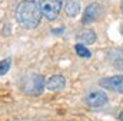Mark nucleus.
<instances>
[{
	"instance_id": "nucleus-1",
	"label": "nucleus",
	"mask_w": 123,
	"mask_h": 121,
	"mask_svg": "<svg viewBox=\"0 0 123 121\" xmlns=\"http://www.w3.org/2000/svg\"><path fill=\"white\" fill-rule=\"evenodd\" d=\"M16 19L17 22L25 26L26 29H34L42 19V10L39 3H36L34 0H23L17 4L16 7Z\"/></svg>"
},
{
	"instance_id": "nucleus-2",
	"label": "nucleus",
	"mask_w": 123,
	"mask_h": 121,
	"mask_svg": "<svg viewBox=\"0 0 123 121\" xmlns=\"http://www.w3.org/2000/svg\"><path fill=\"white\" fill-rule=\"evenodd\" d=\"M42 15L47 20H55L62 12L63 0H39Z\"/></svg>"
},
{
	"instance_id": "nucleus-3",
	"label": "nucleus",
	"mask_w": 123,
	"mask_h": 121,
	"mask_svg": "<svg viewBox=\"0 0 123 121\" xmlns=\"http://www.w3.org/2000/svg\"><path fill=\"white\" fill-rule=\"evenodd\" d=\"M44 87H46L44 78H43L42 75H39V74H31L30 76L26 78L23 90H25V92H26L27 95L34 97V95H40Z\"/></svg>"
},
{
	"instance_id": "nucleus-4",
	"label": "nucleus",
	"mask_w": 123,
	"mask_h": 121,
	"mask_svg": "<svg viewBox=\"0 0 123 121\" xmlns=\"http://www.w3.org/2000/svg\"><path fill=\"white\" fill-rule=\"evenodd\" d=\"M99 84H100V87H103L109 91L123 94V75H115V76L103 78L99 81Z\"/></svg>"
},
{
	"instance_id": "nucleus-5",
	"label": "nucleus",
	"mask_w": 123,
	"mask_h": 121,
	"mask_svg": "<svg viewBox=\"0 0 123 121\" xmlns=\"http://www.w3.org/2000/svg\"><path fill=\"white\" fill-rule=\"evenodd\" d=\"M106 102H107V95L103 91H90L86 95V104L92 108L103 107Z\"/></svg>"
},
{
	"instance_id": "nucleus-6",
	"label": "nucleus",
	"mask_w": 123,
	"mask_h": 121,
	"mask_svg": "<svg viewBox=\"0 0 123 121\" xmlns=\"http://www.w3.org/2000/svg\"><path fill=\"white\" fill-rule=\"evenodd\" d=\"M102 13V7L97 3H92L86 7L83 16H82V22L83 23H92L93 20H96Z\"/></svg>"
},
{
	"instance_id": "nucleus-7",
	"label": "nucleus",
	"mask_w": 123,
	"mask_h": 121,
	"mask_svg": "<svg viewBox=\"0 0 123 121\" xmlns=\"http://www.w3.org/2000/svg\"><path fill=\"white\" fill-rule=\"evenodd\" d=\"M64 85H66V79L62 75H53L46 82V88L49 91H60L64 88Z\"/></svg>"
},
{
	"instance_id": "nucleus-8",
	"label": "nucleus",
	"mask_w": 123,
	"mask_h": 121,
	"mask_svg": "<svg viewBox=\"0 0 123 121\" xmlns=\"http://www.w3.org/2000/svg\"><path fill=\"white\" fill-rule=\"evenodd\" d=\"M64 10H66V15H67L69 17L77 16L79 12H80V1H79V0H67Z\"/></svg>"
},
{
	"instance_id": "nucleus-9",
	"label": "nucleus",
	"mask_w": 123,
	"mask_h": 121,
	"mask_svg": "<svg viewBox=\"0 0 123 121\" xmlns=\"http://www.w3.org/2000/svg\"><path fill=\"white\" fill-rule=\"evenodd\" d=\"M77 39L83 43V45H89V43H94L96 42V33L93 30H83L77 35Z\"/></svg>"
},
{
	"instance_id": "nucleus-10",
	"label": "nucleus",
	"mask_w": 123,
	"mask_h": 121,
	"mask_svg": "<svg viewBox=\"0 0 123 121\" xmlns=\"http://www.w3.org/2000/svg\"><path fill=\"white\" fill-rule=\"evenodd\" d=\"M74 51H76V53H77L79 56H82V58H90V55H92L90 51L83 46V43H77V45L74 46Z\"/></svg>"
},
{
	"instance_id": "nucleus-11",
	"label": "nucleus",
	"mask_w": 123,
	"mask_h": 121,
	"mask_svg": "<svg viewBox=\"0 0 123 121\" xmlns=\"http://www.w3.org/2000/svg\"><path fill=\"white\" fill-rule=\"evenodd\" d=\"M10 65H12V58H6L0 62V76L6 75L10 69Z\"/></svg>"
},
{
	"instance_id": "nucleus-12",
	"label": "nucleus",
	"mask_w": 123,
	"mask_h": 121,
	"mask_svg": "<svg viewBox=\"0 0 123 121\" xmlns=\"http://www.w3.org/2000/svg\"><path fill=\"white\" fill-rule=\"evenodd\" d=\"M117 68H119V69H122V71H123V59L120 60L119 63H117Z\"/></svg>"
},
{
	"instance_id": "nucleus-13",
	"label": "nucleus",
	"mask_w": 123,
	"mask_h": 121,
	"mask_svg": "<svg viewBox=\"0 0 123 121\" xmlns=\"http://www.w3.org/2000/svg\"><path fill=\"white\" fill-rule=\"evenodd\" d=\"M119 120H120V121H123V111L120 113V114H119Z\"/></svg>"
},
{
	"instance_id": "nucleus-14",
	"label": "nucleus",
	"mask_w": 123,
	"mask_h": 121,
	"mask_svg": "<svg viewBox=\"0 0 123 121\" xmlns=\"http://www.w3.org/2000/svg\"><path fill=\"white\" fill-rule=\"evenodd\" d=\"M122 12H123V4H122Z\"/></svg>"
}]
</instances>
